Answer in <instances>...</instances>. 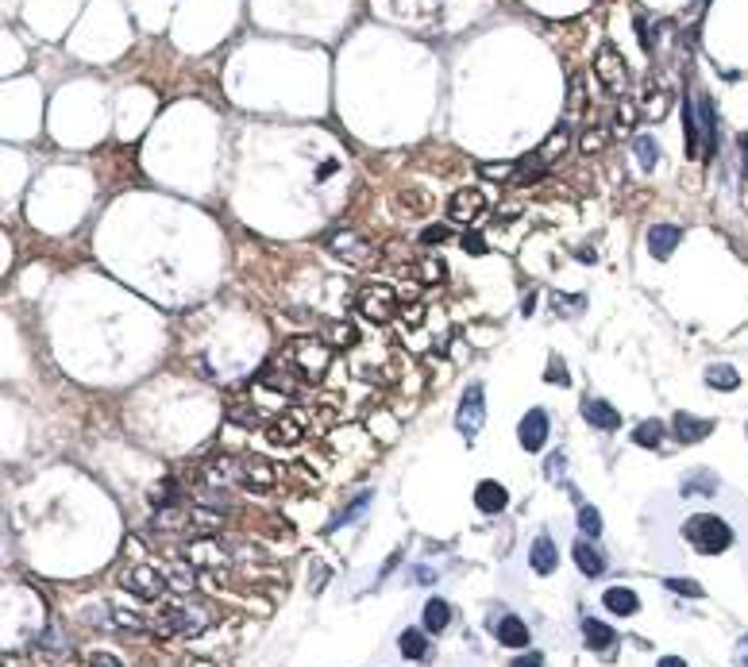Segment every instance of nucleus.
Wrapping results in <instances>:
<instances>
[{
	"label": "nucleus",
	"mask_w": 748,
	"mask_h": 667,
	"mask_svg": "<svg viewBox=\"0 0 748 667\" xmlns=\"http://www.w3.org/2000/svg\"><path fill=\"white\" fill-rule=\"evenodd\" d=\"M683 536H687V544H691L698 556H721L733 544L729 521H721L718 513H695V517H687Z\"/></svg>",
	"instance_id": "obj_1"
},
{
	"label": "nucleus",
	"mask_w": 748,
	"mask_h": 667,
	"mask_svg": "<svg viewBox=\"0 0 748 667\" xmlns=\"http://www.w3.org/2000/svg\"><path fill=\"white\" fill-rule=\"evenodd\" d=\"M483 382H471L463 390V402H459V413H455V428H459V436L467 443H475V436L483 432L486 425V397H483Z\"/></svg>",
	"instance_id": "obj_2"
},
{
	"label": "nucleus",
	"mask_w": 748,
	"mask_h": 667,
	"mask_svg": "<svg viewBox=\"0 0 748 667\" xmlns=\"http://www.w3.org/2000/svg\"><path fill=\"white\" fill-rule=\"evenodd\" d=\"M355 305H359V313H363L367 321L382 324V321H390L397 313V297H394L390 286H363L355 294Z\"/></svg>",
	"instance_id": "obj_3"
},
{
	"label": "nucleus",
	"mask_w": 748,
	"mask_h": 667,
	"mask_svg": "<svg viewBox=\"0 0 748 667\" xmlns=\"http://www.w3.org/2000/svg\"><path fill=\"white\" fill-rule=\"evenodd\" d=\"M548 432H552V420H548L544 409H529V413L521 417V425H517V440H521L524 451L536 455V451H544Z\"/></svg>",
	"instance_id": "obj_4"
},
{
	"label": "nucleus",
	"mask_w": 748,
	"mask_h": 667,
	"mask_svg": "<svg viewBox=\"0 0 748 667\" xmlns=\"http://www.w3.org/2000/svg\"><path fill=\"white\" fill-rule=\"evenodd\" d=\"M695 112H698V139H703V159L710 162L718 150V112H714V101L706 93L695 97Z\"/></svg>",
	"instance_id": "obj_5"
},
{
	"label": "nucleus",
	"mask_w": 748,
	"mask_h": 667,
	"mask_svg": "<svg viewBox=\"0 0 748 667\" xmlns=\"http://www.w3.org/2000/svg\"><path fill=\"white\" fill-rule=\"evenodd\" d=\"M579 413H582V420H587L590 428H602V432H617V428H622V413H617L610 402H602V397H582Z\"/></svg>",
	"instance_id": "obj_6"
},
{
	"label": "nucleus",
	"mask_w": 748,
	"mask_h": 667,
	"mask_svg": "<svg viewBox=\"0 0 748 667\" xmlns=\"http://www.w3.org/2000/svg\"><path fill=\"white\" fill-rule=\"evenodd\" d=\"M486 208V197L475 190V185H467V190H455L451 201H448V216L455 224H471V220Z\"/></svg>",
	"instance_id": "obj_7"
},
{
	"label": "nucleus",
	"mask_w": 748,
	"mask_h": 667,
	"mask_svg": "<svg viewBox=\"0 0 748 667\" xmlns=\"http://www.w3.org/2000/svg\"><path fill=\"white\" fill-rule=\"evenodd\" d=\"M124 587L132 590V594H139V598H159L162 594V587H167V582H162V575L155 567H132V571H124Z\"/></svg>",
	"instance_id": "obj_8"
},
{
	"label": "nucleus",
	"mask_w": 748,
	"mask_h": 667,
	"mask_svg": "<svg viewBox=\"0 0 748 667\" xmlns=\"http://www.w3.org/2000/svg\"><path fill=\"white\" fill-rule=\"evenodd\" d=\"M571 559H575V564H579V571H582V575H587V579H598L602 571H606V556H602L598 548L590 544V536H579V541L571 544Z\"/></svg>",
	"instance_id": "obj_9"
},
{
	"label": "nucleus",
	"mask_w": 748,
	"mask_h": 667,
	"mask_svg": "<svg viewBox=\"0 0 748 667\" xmlns=\"http://www.w3.org/2000/svg\"><path fill=\"white\" fill-rule=\"evenodd\" d=\"M671 432H675V440H679V443H698V440H706L710 432H714V420L691 417V413H675Z\"/></svg>",
	"instance_id": "obj_10"
},
{
	"label": "nucleus",
	"mask_w": 748,
	"mask_h": 667,
	"mask_svg": "<svg viewBox=\"0 0 748 667\" xmlns=\"http://www.w3.org/2000/svg\"><path fill=\"white\" fill-rule=\"evenodd\" d=\"M475 506L494 517V513H501V509L509 506V490L501 486V483H494V478H483V483L475 486Z\"/></svg>",
	"instance_id": "obj_11"
},
{
	"label": "nucleus",
	"mask_w": 748,
	"mask_h": 667,
	"mask_svg": "<svg viewBox=\"0 0 748 667\" xmlns=\"http://www.w3.org/2000/svg\"><path fill=\"white\" fill-rule=\"evenodd\" d=\"M494 637H498V645H506V648H524L529 645V625H524L517 614H506L494 622Z\"/></svg>",
	"instance_id": "obj_12"
},
{
	"label": "nucleus",
	"mask_w": 748,
	"mask_h": 667,
	"mask_svg": "<svg viewBox=\"0 0 748 667\" xmlns=\"http://www.w3.org/2000/svg\"><path fill=\"white\" fill-rule=\"evenodd\" d=\"M529 564H533L536 575H552V571L559 567V552H556V544H552V536H548V533H541V536L533 541V548H529Z\"/></svg>",
	"instance_id": "obj_13"
},
{
	"label": "nucleus",
	"mask_w": 748,
	"mask_h": 667,
	"mask_svg": "<svg viewBox=\"0 0 748 667\" xmlns=\"http://www.w3.org/2000/svg\"><path fill=\"white\" fill-rule=\"evenodd\" d=\"M582 640H587L590 652H610L617 645V633H614L610 625L594 622V617H582Z\"/></svg>",
	"instance_id": "obj_14"
},
{
	"label": "nucleus",
	"mask_w": 748,
	"mask_h": 667,
	"mask_svg": "<svg viewBox=\"0 0 748 667\" xmlns=\"http://www.w3.org/2000/svg\"><path fill=\"white\" fill-rule=\"evenodd\" d=\"M679 240H683V232L675 228V224H656V228L648 232V251L656 255V259H668Z\"/></svg>",
	"instance_id": "obj_15"
},
{
	"label": "nucleus",
	"mask_w": 748,
	"mask_h": 667,
	"mask_svg": "<svg viewBox=\"0 0 748 667\" xmlns=\"http://www.w3.org/2000/svg\"><path fill=\"white\" fill-rule=\"evenodd\" d=\"M602 606H606L610 614L629 617V614H637V610H640V598H637V594L629 590V587H610V590L602 594Z\"/></svg>",
	"instance_id": "obj_16"
},
{
	"label": "nucleus",
	"mask_w": 748,
	"mask_h": 667,
	"mask_svg": "<svg viewBox=\"0 0 748 667\" xmlns=\"http://www.w3.org/2000/svg\"><path fill=\"white\" fill-rule=\"evenodd\" d=\"M706 386H710V390H737L741 374L733 370L729 362H714V367H706Z\"/></svg>",
	"instance_id": "obj_17"
},
{
	"label": "nucleus",
	"mask_w": 748,
	"mask_h": 667,
	"mask_svg": "<svg viewBox=\"0 0 748 667\" xmlns=\"http://www.w3.org/2000/svg\"><path fill=\"white\" fill-rule=\"evenodd\" d=\"M663 436H668V425H663V420H640V425L633 428V443H640V448H660Z\"/></svg>",
	"instance_id": "obj_18"
},
{
	"label": "nucleus",
	"mask_w": 748,
	"mask_h": 667,
	"mask_svg": "<svg viewBox=\"0 0 748 667\" xmlns=\"http://www.w3.org/2000/svg\"><path fill=\"white\" fill-rule=\"evenodd\" d=\"M683 135H687V155L703 159V139H698V112H695L691 101L683 104Z\"/></svg>",
	"instance_id": "obj_19"
},
{
	"label": "nucleus",
	"mask_w": 748,
	"mask_h": 667,
	"mask_svg": "<svg viewBox=\"0 0 748 667\" xmlns=\"http://www.w3.org/2000/svg\"><path fill=\"white\" fill-rule=\"evenodd\" d=\"M448 625H451V606L443 598H432L425 606V629H428V633H443Z\"/></svg>",
	"instance_id": "obj_20"
},
{
	"label": "nucleus",
	"mask_w": 748,
	"mask_h": 667,
	"mask_svg": "<svg viewBox=\"0 0 748 667\" xmlns=\"http://www.w3.org/2000/svg\"><path fill=\"white\" fill-rule=\"evenodd\" d=\"M397 645H402V656L405 660H425L428 656V637L420 633V629H405Z\"/></svg>",
	"instance_id": "obj_21"
},
{
	"label": "nucleus",
	"mask_w": 748,
	"mask_h": 667,
	"mask_svg": "<svg viewBox=\"0 0 748 667\" xmlns=\"http://www.w3.org/2000/svg\"><path fill=\"white\" fill-rule=\"evenodd\" d=\"M579 529H582V536H602V513H598V506H579Z\"/></svg>",
	"instance_id": "obj_22"
},
{
	"label": "nucleus",
	"mask_w": 748,
	"mask_h": 667,
	"mask_svg": "<svg viewBox=\"0 0 748 667\" xmlns=\"http://www.w3.org/2000/svg\"><path fill=\"white\" fill-rule=\"evenodd\" d=\"M633 150H637V162L645 170L656 167V139H652V135H637L633 139Z\"/></svg>",
	"instance_id": "obj_23"
},
{
	"label": "nucleus",
	"mask_w": 748,
	"mask_h": 667,
	"mask_svg": "<svg viewBox=\"0 0 748 667\" xmlns=\"http://www.w3.org/2000/svg\"><path fill=\"white\" fill-rule=\"evenodd\" d=\"M698 486H706V494H714V490H718V478L710 475V471H698V475H687V478H683V494H703Z\"/></svg>",
	"instance_id": "obj_24"
},
{
	"label": "nucleus",
	"mask_w": 748,
	"mask_h": 667,
	"mask_svg": "<svg viewBox=\"0 0 748 667\" xmlns=\"http://www.w3.org/2000/svg\"><path fill=\"white\" fill-rule=\"evenodd\" d=\"M271 440H278V443H294V440H301V425H297L294 417H282V420L274 425Z\"/></svg>",
	"instance_id": "obj_25"
},
{
	"label": "nucleus",
	"mask_w": 748,
	"mask_h": 667,
	"mask_svg": "<svg viewBox=\"0 0 748 667\" xmlns=\"http://www.w3.org/2000/svg\"><path fill=\"white\" fill-rule=\"evenodd\" d=\"M598 66H606V77H610V85H614V89H622V85H625V77H622V58H617L614 51H606V54L598 58Z\"/></svg>",
	"instance_id": "obj_26"
},
{
	"label": "nucleus",
	"mask_w": 748,
	"mask_h": 667,
	"mask_svg": "<svg viewBox=\"0 0 748 667\" xmlns=\"http://www.w3.org/2000/svg\"><path fill=\"white\" fill-rule=\"evenodd\" d=\"M668 590L675 594H691V598H703V587L695 579H668Z\"/></svg>",
	"instance_id": "obj_27"
},
{
	"label": "nucleus",
	"mask_w": 748,
	"mask_h": 667,
	"mask_svg": "<svg viewBox=\"0 0 748 667\" xmlns=\"http://www.w3.org/2000/svg\"><path fill=\"white\" fill-rule=\"evenodd\" d=\"M463 251L467 255H486V240L478 236V232H467V236H463Z\"/></svg>",
	"instance_id": "obj_28"
},
{
	"label": "nucleus",
	"mask_w": 748,
	"mask_h": 667,
	"mask_svg": "<svg viewBox=\"0 0 748 667\" xmlns=\"http://www.w3.org/2000/svg\"><path fill=\"white\" fill-rule=\"evenodd\" d=\"M85 667H120V660H116L112 652H89V656H85Z\"/></svg>",
	"instance_id": "obj_29"
},
{
	"label": "nucleus",
	"mask_w": 748,
	"mask_h": 667,
	"mask_svg": "<svg viewBox=\"0 0 748 667\" xmlns=\"http://www.w3.org/2000/svg\"><path fill=\"white\" fill-rule=\"evenodd\" d=\"M548 382H556V386H567V382H571V374L564 370V362H559L556 355H552V370H548Z\"/></svg>",
	"instance_id": "obj_30"
},
{
	"label": "nucleus",
	"mask_w": 748,
	"mask_h": 667,
	"mask_svg": "<svg viewBox=\"0 0 748 667\" xmlns=\"http://www.w3.org/2000/svg\"><path fill=\"white\" fill-rule=\"evenodd\" d=\"M509 667H544V656L541 652H524V656H517Z\"/></svg>",
	"instance_id": "obj_31"
},
{
	"label": "nucleus",
	"mask_w": 748,
	"mask_h": 667,
	"mask_svg": "<svg viewBox=\"0 0 748 667\" xmlns=\"http://www.w3.org/2000/svg\"><path fill=\"white\" fill-rule=\"evenodd\" d=\"M733 667H748V637H741L737 652H733Z\"/></svg>",
	"instance_id": "obj_32"
},
{
	"label": "nucleus",
	"mask_w": 748,
	"mask_h": 667,
	"mask_svg": "<svg viewBox=\"0 0 748 667\" xmlns=\"http://www.w3.org/2000/svg\"><path fill=\"white\" fill-rule=\"evenodd\" d=\"M420 240H425V243H432V240H448V228H428Z\"/></svg>",
	"instance_id": "obj_33"
},
{
	"label": "nucleus",
	"mask_w": 748,
	"mask_h": 667,
	"mask_svg": "<svg viewBox=\"0 0 748 667\" xmlns=\"http://www.w3.org/2000/svg\"><path fill=\"white\" fill-rule=\"evenodd\" d=\"M656 667H687V660H679V656H663Z\"/></svg>",
	"instance_id": "obj_34"
},
{
	"label": "nucleus",
	"mask_w": 748,
	"mask_h": 667,
	"mask_svg": "<svg viewBox=\"0 0 748 667\" xmlns=\"http://www.w3.org/2000/svg\"><path fill=\"white\" fill-rule=\"evenodd\" d=\"M741 159H744V174H748V132H741Z\"/></svg>",
	"instance_id": "obj_35"
}]
</instances>
